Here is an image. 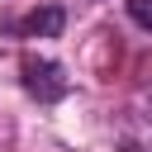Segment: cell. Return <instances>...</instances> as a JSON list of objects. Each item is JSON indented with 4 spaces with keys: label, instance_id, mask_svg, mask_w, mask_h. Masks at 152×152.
<instances>
[{
    "label": "cell",
    "instance_id": "2",
    "mask_svg": "<svg viewBox=\"0 0 152 152\" xmlns=\"http://www.w3.org/2000/svg\"><path fill=\"white\" fill-rule=\"evenodd\" d=\"M62 28H66V10L62 5H43V10H28L19 19L24 38H62Z\"/></svg>",
    "mask_w": 152,
    "mask_h": 152
},
{
    "label": "cell",
    "instance_id": "3",
    "mask_svg": "<svg viewBox=\"0 0 152 152\" xmlns=\"http://www.w3.org/2000/svg\"><path fill=\"white\" fill-rule=\"evenodd\" d=\"M128 19L152 33V0H128Z\"/></svg>",
    "mask_w": 152,
    "mask_h": 152
},
{
    "label": "cell",
    "instance_id": "1",
    "mask_svg": "<svg viewBox=\"0 0 152 152\" xmlns=\"http://www.w3.org/2000/svg\"><path fill=\"white\" fill-rule=\"evenodd\" d=\"M19 86H24L38 104H57V100L71 90L66 71H62L52 57H38V52H24V57H19Z\"/></svg>",
    "mask_w": 152,
    "mask_h": 152
},
{
    "label": "cell",
    "instance_id": "4",
    "mask_svg": "<svg viewBox=\"0 0 152 152\" xmlns=\"http://www.w3.org/2000/svg\"><path fill=\"white\" fill-rule=\"evenodd\" d=\"M114 152H147V147H142V142H133V138H124V142H119Z\"/></svg>",
    "mask_w": 152,
    "mask_h": 152
}]
</instances>
